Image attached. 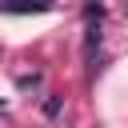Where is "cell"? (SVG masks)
Segmentation results:
<instances>
[{"instance_id": "3", "label": "cell", "mask_w": 128, "mask_h": 128, "mask_svg": "<svg viewBox=\"0 0 128 128\" xmlns=\"http://www.w3.org/2000/svg\"><path fill=\"white\" fill-rule=\"evenodd\" d=\"M40 80H44L40 72H32V76L24 72V76H16V88H20V92H28V88H40Z\"/></svg>"}, {"instance_id": "1", "label": "cell", "mask_w": 128, "mask_h": 128, "mask_svg": "<svg viewBox=\"0 0 128 128\" xmlns=\"http://www.w3.org/2000/svg\"><path fill=\"white\" fill-rule=\"evenodd\" d=\"M52 0H0V12H12V16H28V12H48Z\"/></svg>"}, {"instance_id": "2", "label": "cell", "mask_w": 128, "mask_h": 128, "mask_svg": "<svg viewBox=\"0 0 128 128\" xmlns=\"http://www.w3.org/2000/svg\"><path fill=\"white\" fill-rule=\"evenodd\" d=\"M60 108H64V96H56V92H52V96L44 100V116H48V120H56V116H60Z\"/></svg>"}]
</instances>
